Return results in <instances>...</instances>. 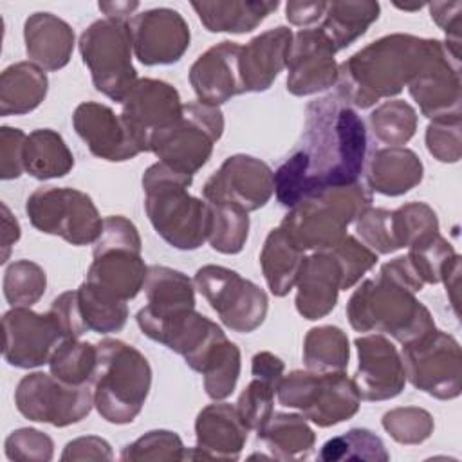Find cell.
<instances>
[{
	"mask_svg": "<svg viewBox=\"0 0 462 462\" xmlns=\"http://www.w3.org/2000/svg\"><path fill=\"white\" fill-rule=\"evenodd\" d=\"M366 157L361 116L328 94L305 108L301 146L274 171V195L285 208L328 188L359 180Z\"/></svg>",
	"mask_w": 462,
	"mask_h": 462,
	"instance_id": "obj_1",
	"label": "cell"
},
{
	"mask_svg": "<svg viewBox=\"0 0 462 462\" xmlns=\"http://www.w3.org/2000/svg\"><path fill=\"white\" fill-rule=\"evenodd\" d=\"M430 45L431 38L402 32L368 43L337 67L336 96L356 108L397 96L422 67Z\"/></svg>",
	"mask_w": 462,
	"mask_h": 462,
	"instance_id": "obj_2",
	"label": "cell"
},
{
	"mask_svg": "<svg viewBox=\"0 0 462 462\" xmlns=\"http://www.w3.org/2000/svg\"><path fill=\"white\" fill-rule=\"evenodd\" d=\"M193 175L155 162L143 175L144 211L157 235L180 251L199 249L208 240L209 204L188 193Z\"/></svg>",
	"mask_w": 462,
	"mask_h": 462,
	"instance_id": "obj_3",
	"label": "cell"
},
{
	"mask_svg": "<svg viewBox=\"0 0 462 462\" xmlns=\"http://www.w3.org/2000/svg\"><path fill=\"white\" fill-rule=\"evenodd\" d=\"M410 287L379 271L365 280L346 303V318L357 332H383L406 345L435 328L431 312Z\"/></svg>",
	"mask_w": 462,
	"mask_h": 462,
	"instance_id": "obj_4",
	"label": "cell"
},
{
	"mask_svg": "<svg viewBox=\"0 0 462 462\" xmlns=\"http://www.w3.org/2000/svg\"><path fill=\"white\" fill-rule=\"evenodd\" d=\"M92 375L94 408L112 424H128L143 410L152 386V366L132 345L101 339Z\"/></svg>",
	"mask_w": 462,
	"mask_h": 462,
	"instance_id": "obj_5",
	"label": "cell"
},
{
	"mask_svg": "<svg viewBox=\"0 0 462 462\" xmlns=\"http://www.w3.org/2000/svg\"><path fill=\"white\" fill-rule=\"evenodd\" d=\"M370 206L372 191L357 180L303 199L289 209L280 227L301 251H330Z\"/></svg>",
	"mask_w": 462,
	"mask_h": 462,
	"instance_id": "obj_6",
	"label": "cell"
},
{
	"mask_svg": "<svg viewBox=\"0 0 462 462\" xmlns=\"http://www.w3.org/2000/svg\"><path fill=\"white\" fill-rule=\"evenodd\" d=\"M141 249L143 242L132 220L121 215L103 218L85 282L121 301L135 298L148 274Z\"/></svg>",
	"mask_w": 462,
	"mask_h": 462,
	"instance_id": "obj_7",
	"label": "cell"
},
{
	"mask_svg": "<svg viewBox=\"0 0 462 462\" xmlns=\"http://www.w3.org/2000/svg\"><path fill=\"white\" fill-rule=\"evenodd\" d=\"M78 45L96 90L123 103L137 83L130 22L108 16L96 20L81 32Z\"/></svg>",
	"mask_w": 462,
	"mask_h": 462,
	"instance_id": "obj_8",
	"label": "cell"
},
{
	"mask_svg": "<svg viewBox=\"0 0 462 462\" xmlns=\"http://www.w3.org/2000/svg\"><path fill=\"white\" fill-rule=\"evenodd\" d=\"M278 402L298 410L307 420L328 428L354 417L361 406V395L354 379L343 372L294 370L283 375Z\"/></svg>",
	"mask_w": 462,
	"mask_h": 462,
	"instance_id": "obj_9",
	"label": "cell"
},
{
	"mask_svg": "<svg viewBox=\"0 0 462 462\" xmlns=\"http://www.w3.org/2000/svg\"><path fill=\"white\" fill-rule=\"evenodd\" d=\"M224 134V114L208 103H186L180 116L150 139V152L170 168L195 175Z\"/></svg>",
	"mask_w": 462,
	"mask_h": 462,
	"instance_id": "obj_10",
	"label": "cell"
},
{
	"mask_svg": "<svg viewBox=\"0 0 462 462\" xmlns=\"http://www.w3.org/2000/svg\"><path fill=\"white\" fill-rule=\"evenodd\" d=\"M25 213L32 227L72 245L94 244L103 227L92 199L74 188L42 186L34 189L25 202Z\"/></svg>",
	"mask_w": 462,
	"mask_h": 462,
	"instance_id": "obj_11",
	"label": "cell"
},
{
	"mask_svg": "<svg viewBox=\"0 0 462 462\" xmlns=\"http://www.w3.org/2000/svg\"><path fill=\"white\" fill-rule=\"evenodd\" d=\"M401 359L410 381L420 392L449 401L462 392V352L458 341L437 327L402 345Z\"/></svg>",
	"mask_w": 462,
	"mask_h": 462,
	"instance_id": "obj_12",
	"label": "cell"
},
{
	"mask_svg": "<svg viewBox=\"0 0 462 462\" xmlns=\"http://www.w3.org/2000/svg\"><path fill=\"white\" fill-rule=\"evenodd\" d=\"M193 283L227 328L249 334L265 321L269 310L265 291L236 271L209 263L195 273Z\"/></svg>",
	"mask_w": 462,
	"mask_h": 462,
	"instance_id": "obj_13",
	"label": "cell"
},
{
	"mask_svg": "<svg viewBox=\"0 0 462 462\" xmlns=\"http://www.w3.org/2000/svg\"><path fill=\"white\" fill-rule=\"evenodd\" d=\"M14 404L29 420L65 428L90 413L94 395L88 384H67L52 374L32 372L20 379Z\"/></svg>",
	"mask_w": 462,
	"mask_h": 462,
	"instance_id": "obj_14",
	"label": "cell"
},
{
	"mask_svg": "<svg viewBox=\"0 0 462 462\" xmlns=\"http://www.w3.org/2000/svg\"><path fill=\"white\" fill-rule=\"evenodd\" d=\"M408 90L430 121L460 117V56L451 52L444 42L431 38L428 56L408 83Z\"/></svg>",
	"mask_w": 462,
	"mask_h": 462,
	"instance_id": "obj_15",
	"label": "cell"
},
{
	"mask_svg": "<svg viewBox=\"0 0 462 462\" xmlns=\"http://www.w3.org/2000/svg\"><path fill=\"white\" fill-rule=\"evenodd\" d=\"M274 193V173L262 159L236 153L227 157L206 180V202H231L247 213L263 208Z\"/></svg>",
	"mask_w": 462,
	"mask_h": 462,
	"instance_id": "obj_16",
	"label": "cell"
},
{
	"mask_svg": "<svg viewBox=\"0 0 462 462\" xmlns=\"http://www.w3.org/2000/svg\"><path fill=\"white\" fill-rule=\"evenodd\" d=\"M4 359L16 368H36L49 363L63 336L49 312L31 307H11L2 318Z\"/></svg>",
	"mask_w": 462,
	"mask_h": 462,
	"instance_id": "obj_17",
	"label": "cell"
},
{
	"mask_svg": "<svg viewBox=\"0 0 462 462\" xmlns=\"http://www.w3.org/2000/svg\"><path fill=\"white\" fill-rule=\"evenodd\" d=\"M175 87L162 79H137L123 101L121 119L141 152H150V139L170 126L182 112Z\"/></svg>",
	"mask_w": 462,
	"mask_h": 462,
	"instance_id": "obj_18",
	"label": "cell"
},
{
	"mask_svg": "<svg viewBox=\"0 0 462 462\" xmlns=\"http://www.w3.org/2000/svg\"><path fill=\"white\" fill-rule=\"evenodd\" d=\"M132 47L143 65L177 63L189 47V27L175 9L155 7L130 20Z\"/></svg>",
	"mask_w": 462,
	"mask_h": 462,
	"instance_id": "obj_19",
	"label": "cell"
},
{
	"mask_svg": "<svg viewBox=\"0 0 462 462\" xmlns=\"http://www.w3.org/2000/svg\"><path fill=\"white\" fill-rule=\"evenodd\" d=\"M332 42L318 29H301L292 34L287 56V90L294 96H310L336 85L337 63Z\"/></svg>",
	"mask_w": 462,
	"mask_h": 462,
	"instance_id": "obj_20",
	"label": "cell"
},
{
	"mask_svg": "<svg viewBox=\"0 0 462 462\" xmlns=\"http://www.w3.org/2000/svg\"><path fill=\"white\" fill-rule=\"evenodd\" d=\"M359 356L354 383L361 401H388L406 384L401 352L383 334H368L354 341Z\"/></svg>",
	"mask_w": 462,
	"mask_h": 462,
	"instance_id": "obj_21",
	"label": "cell"
},
{
	"mask_svg": "<svg viewBox=\"0 0 462 462\" xmlns=\"http://www.w3.org/2000/svg\"><path fill=\"white\" fill-rule=\"evenodd\" d=\"M72 125L92 155L99 159L123 162L141 153L121 116L103 103L85 101L78 105L72 114Z\"/></svg>",
	"mask_w": 462,
	"mask_h": 462,
	"instance_id": "obj_22",
	"label": "cell"
},
{
	"mask_svg": "<svg viewBox=\"0 0 462 462\" xmlns=\"http://www.w3.org/2000/svg\"><path fill=\"white\" fill-rule=\"evenodd\" d=\"M240 52L242 45L224 40L195 60L189 83L200 103L220 106L245 92L240 78Z\"/></svg>",
	"mask_w": 462,
	"mask_h": 462,
	"instance_id": "obj_23",
	"label": "cell"
},
{
	"mask_svg": "<svg viewBox=\"0 0 462 462\" xmlns=\"http://www.w3.org/2000/svg\"><path fill=\"white\" fill-rule=\"evenodd\" d=\"M249 428L242 420L236 406L215 402L202 408L195 420L197 446L186 451V458L236 460L245 446Z\"/></svg>",
	"mask_w": 462,
	"mask_h": 462,
	"instance_id": "obj_24",
	"label": "cell"
},
{
	"mask_svg": "<svg viewBox=\"0 0 462 462\" xmlns=\"http://www.w3.org/2000/svg\"><path fill=\"white\" fill-rule=\"evenodd\" d=\"M296 310L305 319L330 314L341 291V267L330 251H316L303 258L296 278Z\"/></svg>",
	"mask_w": 462,
	"mask_h": 462,
	"instance_id": "obj_25",
	"label": "cell"
},
{
	"mask_svg": "<svg viewBox=\"0 0 462 462\" xmlns=\"http://www.w3.org/2000/svg\"><path fill=\"white\" fill-rule=\"evenodd\" d=\"M292 32L289 27H274L254 36L240 52V78L245 92L271 88L287 65Z\"/></svg>",
	"mask_w": 462,
	"mask_h": 462,
	"instance_id": "obj_26",
	"label": "cell"
},
{
	"mask_svg": "<svg viewBox=\"0 0 462 462\" xmlns=\"http://www.w3.org/2000/svg\"><path fill=\"white\" fill-rule=\"evenodd\" d=\"M25 52L43 70L63 69L74 51L72 27L52 13H32L23 23Z\"/></svg>",
	"mask_w": 462,
	"mask_h": 462,
	"instance_id": "obj_27",
	"label": "cell"
},
{
	"mask_svg": "<svg viewBox=\"0 0 462 462\" xmlns=\"http://www.w3.org/2000/svg\"><path fill=\"white\" fill-rule=\"evenodd\" d=\"M424 166L419 155L404 146H388L375 150L366 164L365 184L370 191L386 197H399L420 184Z\"/></svg>",
	"mask_w": 462,
	"mask_h": 462,
	"instance_id": "obj_28",
	"label": "cell"
},
{
	"mask_svg": "<svg viewBox=\"0 0 462 462\" xmlns=\"http://www.w3.org/2000/svg\"><path fill=\"white\" fill-rule=\"evenodd\" d=\"M49 79L32 61H18L4 69L0 76V116H23L42 105Z\"/></svg>",
	"mask_w": 462,
	"mask_h": 462,
	"instance_id": "obj_29",
	"label": "cell"
},
{
	"mask_svg": "<svg viewBox=\"0 0 462 462\" xmlns=\"http://www.w3.org/2000/svg\"><path fill=\"white\" fill-rule=\"evenodd\" d=\"M278 2H245V0H217L191 2L199 20L209 32L245 34L256 29L273 11Z\"/></svg>",
	"mask_w": 462,
	"mask_h": 462,
	"instance_id": "obj_30",
	"label": "cell"
},
{
	"mask_svg": "<svg viewBox=\"0 0 462 462\" xmlns=\"http://www.w3.org/2000/svg\"><path fill=\"white\" fill-rule=\"evenodd\" d=\"M143 289L148 303L141 312L148 316H170L177 310L195 309V283L177 269L148 265Z\"/></svg>",
	"mask_w": 462,
	"mask_h": 462,
	"instance_id": "obj_31",
	"label": "cell"
},
{
	"mask_svg": "<svg viewBox=\"0 0 462 462\" xmlns=\"http://www.w3.org/2000/svg\"><path fill=\"white\" fill-rule=\"evenodd\" d=\"M303 253L280 226L271 229L260 253V265L267 287L274 296L283 298L296 285L300 265L305 258Z\"/></svg>",
	"mask_w": 462,
	"mask_h": 462,
	"instance_id": "obj_32",
	"label": "cell"
},
{
	"mask_svg": "<svg viewBox=\"0 0 462 462\" xmlns=\"http://www.w3.org/2000/svg\"><path fill=\"white\" fill-rule=\"evenodd\" d=\"M381 5L372 0L327 2L319 31L332 42L336 52L352 45L379 18Z\"/></svg>",
	"mask_w": 462,
	"mask_h": 462,
	"instance_id": "obj_33",
	"label": "cell"
},
{
	"mask_svg": "<svg viewBox=\"0 0 462 462\" xmlns=\"http://www.w3.org/2000/svg\"><path fill=\"white\" fill-rule=\"evenodd\" d=\"M267 449L276 460H303L316 442V435L307 419L298 413H273L269 422L258 431Z\"/></svg>",
	"mask_w": 462,
	"mask_h": 462,
	"instance_id": "obj_34",
	"label": "cell"
},
{
	"mask_svg": "<svg viewBox=\"0 0 462 462\" xmlns=\"http://www.w3.org/2000/svg\"><path fill=\"white\" fill-rule=\"evenodd\" d=\"M23 166L34 179H58L65 177L74 168V155L58 132L38 128L27 135Z\"/></svg>",
	"mask_w": 462,
	"mask_h": 462,
	"instance_id": "obj_35",
	"label": "cell"
},
{
	"mask_svg": "<svg viewBox=\"0 0 462 462\" xmlns=\"http://www.w3.org/2000/svg\"><path fill=\"white\" fill-rule=\"evenodd\" d=\"M346 334L334 325L314 327L303 339V363L312 372H343L348 366Z\"/></svg>",
	"mask_w": 462,
	"mask_h": 462,
	"instance_id": "obj_36",
	"label": "cell"
},
{
	"mask_svg": "<svg viewBox=\"0 0 462 462\" xmlns=\"http://www.w3.org/2000/svg\"><path fill=\"white\" fill-rule=\"evenodd\" d=\"M209 227L208 242L222 254H236L244 249L249 235V215L231 202H208Z\"/></svg>",
	"mask_w": 462,
	"mask_h": 462,
	"instance_id": "obj_37",
	"label": "cell"
},
{
	"mask_svg": "<svg viewBox=\"0 0 462 462\" xmlns=\"http://www.w3.org/2000/svg\"><path fill=\"white\" fill-rule=\"evenodd\" d=\"M78 303L79 312L87 330L97 334H110L119 332L126 319H128V307L126 301L116 300L96 287L83 282L78 289Z\"/></svg>",
	"mask_w": 462,
	"mask_h": 462,
	"instance_id": "obj_38",
	"label": "cell"
},
{
	"mask_svg": "<svg viewBox=\"0 0 462 462\" xmlns=\"http://www.w3.org/2000/svg\"><path fill=\"white\" fill-rule=\"evenodd\" d=\"M97 363V346L79 339H63L49 359V370L67 384H88Z\"/></svg>",
	"mask_w": 462,
	"mask_h": 462,
	"instance_id": "obj_39",
	"label": "cell"
},
{
	"mask_svg": "<svg viewBox=\"0 0 462 462\" xmlns=\"http://www.w3.org/2000/svg\"><path fill=\"white\" fill-rule=\"evenodd\" d=\"M319 458L327 462L337 460H368L386 462L390 453L383 440L366 428H352L343 435L328 439L319 451Z\"/></svg>",
	"mask_w": 462,
	"mask_h": 462,
	"instance_id": "obj_40",
	"label": "cell"
},
{
	"mask_svg": "<svg viewBox=\"0 0 462 462\" xmlns=\"http://www.w3.org/2000/svg\"><path fill=\"white\" fill-rule=\"evenodd\" d=\"M370 126L374 135L388 146H404L417 130V112L402 99H390L381 103L370 114Z\"/></svg>",
	"mask_w": 462,
	"mask_h": 462,
	"instance_id": "obj_41",
	"label": "cell"
},
{
	"mask_svg": "<svg viewBox=\"0 0 462 462\" xmlns=\"http://www.w3.org/2000/svg\"><path fill=\"white\" fill-rule=\"evenodd\" d=\"M408 258L422 283H440L444 276L460 262L453 245L440 235H433L408 247Z\"/></svg>",
	"mask_w": 462,
	"mask_h": 462,
	"instance_id": "obj_42",
	"label": "cell"
},
{
	"mask_svg": "<svg viewBox=\"0 0 462 462\" xmlns=\"http://www.w3.org/2000/svg\"><path fill=\"white\" fill-rule=\"evenodd\" d=\"M240 366V348L233 341L224 339L200 372L204 375L206 393L215 401L229 397L236 386Z\"/></svg>",
	"mask_w": 462,
	"mask_h": 462,
	"instance_id": "obj_43",
	"label": "cell"
},
{
	"mask_svg": "<svg viewBox=\"0 0 462 462\" xmlns=\"http://www.w3.org/2000/svg\"><path fill=\"white\" fill-rule=\"evenodd\" d=\"M47 287L45 271L31 260H16L4 273V296L11 307H32Z\"/></svg>",
	"mask_w": 462,
	"mask_h": 462,
	"instance_id": "obj_44",
	"label": "cell"
},
{
	"mask_svg": "<svg viewBox=\"0 0 462 462\" xmlns=\"http://www.w3.org/2000/svg\"><path fill=\"white\" fill-rule=\"evenodd\" d=\"M397 242L402 247L419 244L439 231L437 213L426 202H408L392 211Z\"/></svg>",
	"mask_w": 462,
	"mask_h": 462,
	"instance_id": "obj_45",
	"label": "cell"
},
{
	"mask_svg": "<svg viewBox=\"0 0 462 462\" xmlns=\"http://www.w3.org/2000/svg\"><path fill=\"white\" fill-rule=\"evenodd\" d=\"M383 428L399 444H420L433 433L435 422L430 411L417 406L393 408L383 415Z\"/></svg>",
	"mask_w": 462,
	"mask_h": 462,
	"instance_id": "obj_46",
	"label": "cell"
},
{
	"mask_svg": "<svg viewBox=\"0 0 462 462\" xmlns=\"http://www.w3.org/2000/svg\"><path fill=\"white\" fill-rule=\"evenodd\" d=\"M121 460H184L186 448L180 437L170 430H152L137 440L126 444L121 451Z\"/></svg>",
	"mask_w": 462,
	"mask_h": 462,
	"instance_id": "obj_47",
	"label": "cell"
},
{
	"mask_svg": "<svg viewBox=\"0 0 462 462\" xmlns=\"http://www.w3.org/2000/svg\"><path fill=\"white\" fill-rule=\"evenodd\" d=\"M356 231L375 254H390L401 249L390 209L370 206L356 220Z\"/></svg>",
	"mask_w": 462,
	"mask_h": 462,
	"instance_id": "obj_48",
	"label": "cell"
},
{
	"mask_svg": "<svg viewBox=\"0 0 462 462\" xmlns=\"http://www.w3.org/2000/svg\"><path fill=\"white\" fill-rule=\"evenodd\" d=\"M276 390L278 388L274 384L258 377H253V381L242 390L236 410L249 430L258 433L269 422L274 413Z\"/></svg>",
	"mask_w": 462,
	"mask_h": 462,
	"instance_id": "obj_49",
	"label": "cell"
},
{
	"mask_svg": "<svg viewBox=\"0 0 462 462\" xmlns=\"http://www.w3.org/2000/svg\"><path fill=\"white\" fill-rule=\"evenodd\" d=\"M330 253L341 267V291L354 287L377 263V254L352 235H345Z\"/></svg>",
	"mask_w": 462,
	"mask_h": 462,
	"instance_id": "obj_50",
	"label": "cell"
},
{
	"mask_svg": "<svg viewBox=\"0 0 462 462\" xmlns=\"http://www.w3.org/2000/svg\"><path fill=\"white\" fill-rule=\"evenodd\" d=\"M5 457L22 462H49L54 455L52 439L34 428H20L9 433L4 442Z\"/></svg>",
	"mask_w": 462,
	"mask_h": 462,
	"instance_id": "obj_51",
	"label": "cell"
},
{
	"mask_svg": "<svg viewBox=\"0 0 462 462\" xmlns=\"http://www.w3.org/2000/svg\"><path fill=\"white\" fill-rule=\"evenodd\" d=\"M426 148L440 162H458L462 155L460 117L431 121L426 128Z\"/></svg>",
	"mask_w": 462,
	"mask_h": 462,
	"instance_id": "obj_52",
	"label": "cell"
},
{
	"mask_svg": "<svg viewBox=\"0 0 462 462\" xmlns=\"http://www.w3.org/2000/svg\"><path fill=\"white\" fill-rule=\"evenodd\" d=\"M27 135L20 128H0V177L4 180L18 179L23 171V152Z\"/></svg>",
	"mask_w": 462,
	"mask_h": 462,
	"instance_id": "obj_53",
	"label": "cell"
},
{
	"mask_svg": "<svg viewBox=\"0 0 462 462\" xmlns=\"http://www.w3.org/2000/svg\"><path fill=\"white\" fill-rule=\"evenodd\" d=\"M52 319L56 321L63 339H79L85 332L81 312H79V303H78V292L76 291H67L54 298L51 309L47 310Z\"/></svg>",
	"mask_w": 462,
	"mask_h": 462,
	"instance_id": "obj_54",
	"label": "cell"
},
{
	"mask_svg": "<svg viewBox=\"0 0 462 462\" xmlns=\"http://www.w3.org/2000/svg\"><path fill=\"white\" fill-rule=\"evenodd\" d=\"M431 20L446 32V45L451 52L460 56V11L462 2H433L428 4Z\"/></svg>",
	"mask_w": 462,
	"mask_h": 462,
	"instance_id": "obj_55",
	"label": "cell"
},
{
	"mask_svg": "<svg viewBox=\"0 0 462 462\" xmlns=\"http://www.w3.org/2000/svg\"><path fill=\"white\" fill-rule=\"evenodd\" d=\"M61 460H112L114 453L110 444L96 435L78 437L70 440L61 457Z\"/></svg>",
	"mask_w": 462,
	"mask_h": 462,
	"instance_id": "obj_56",
	"label": "cell"
},
{
	"mask_svg": "<svg viewBox=\"0 0 462 462\" xmlns=\"http://www.w3.org/2000/svg\"><path fill=\"white\" fill-rule=\"evenodd\" d=\"M283 372H285V365L283 361L271 354V352H258L253 356L251 359V374L253 377H258V379H263L271 384H274L276 388L280 386L282 379H283Z\"/></svg>",
	"mask_w": 462,
	"mask_h": 462,
	"instance_id": "obj_57",
	"label": "cell"
},
{
	"mask_svg": "<svg viewBox=\"0 0 462 462\" xmlns=\"http://www.w3.org/2000/svg\"><path fill=\"white\" fill-rule=\"evenodd\" d=\"M327 2L314 0V2H287L285 5V16L289 23L307 27L316 22H319L325 14Z\"/></svg>",
	"mask_w": 462,
	"mask_h": 462,
	"instance_id": "obj_58",
	"label": "cell"
},
{
	"mask_svg": "<svg viewBox=\"0 0 462 462\" xmlns=\"http://www.w3.org/2000/svg\"><path fill=\"white\" fill-rule=\"evenodd\" d=\"M20 240V224L13 217L5 202H2V256L0 262L5 263L11 253V247Z\"/></svg>",
	"mask_w": 462,
	"mask_h": 462,
	"instance_id": "obj_59",
	"label": "cell"
},
{
	"mask_svg": "<svg viewBox=\"0 0 462 462\" xmlns=\"http://www.w3.org/2000/svg\"><path fill=\"white\" fill-rule=\"evenodd\" d=\"M99 11H103L108 18H119L126 20L137 7L139 2H99Z\"/></svg>",
	"mask_w": 462,
	"mask_h": 462,
	"instance_id": "obj_60",
	"label": "cell"
},
{
	"mask_svg": "<svg viewBox=\"0 0 462 462\" xmlns=\"http://www.w3.org/2000/svg\"><path fill=\"white\" fill-rule=\"evenodd\" d=\"M426 4H413V5H408V4H395L397 9H402V11H419L422 9Z\"/></svg>",
	"mask_w": 462,
	"mask_h": 462,
	"instance_id": "obj_61",
	"label": "cell"
}]
</instances>
